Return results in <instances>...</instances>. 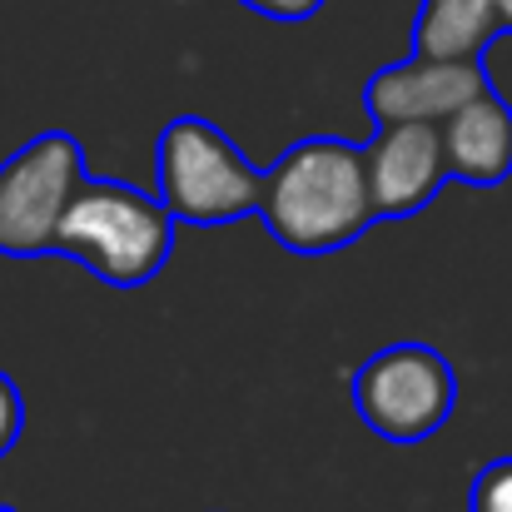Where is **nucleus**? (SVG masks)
Returning a JSON list of instances; mask_svg holds the SVG:
<instances>
[{
    "instance_id": "obj_8",
    "label": "nucleus",
    "mask_w": 512,
    "mask_h": 512,
    "mask_svg": "<svg viewBox=\"0 0 512 512\" xmlns=\"http://www.w3.org/2000/svg\"><path fill=\"white\" fill-rule=\"evenodd\" d=\"M438 130L453 179L473 189H498L503 179H512V105L493 85L458 105Z\"/></svg>"
},
{
    "instance_id": "obj_7",
    "label": "nucleus",
    "mask_w": 512,
    "mask_h": 512,
    "mask_svg": "<svg viewBox=\"0 0 512 512\" xmlns=\"http://www.w3.org/2000/svg\"><path fill=\"white\" fill-rule=\"evenodd\" d=\"M483 60H438V55H408L398 65H383L363 85V105L378 125L398 120H428L443 125L458 105H468L478 90H488Z\"/></svg>"
},
{
    "instance_id": "obj_10",
    "label": "nucleus",
    "mask_w": 512,
    "mask_h": 512,
    "mask_svg": "<svg viewBox=\"0 0 512 512\" xmlns=\"http://www.w3.org/2000/svg\"><path fill=\"white\" fill-rule=\"evenodd\" d=\"M468 512H512V458H493L468 483Z\"/></svg>"
},
{
    "instance_id": "obj_4",
    "label": "nucleus",
    "mask_w": 512,
    "mask_h": 512,
    "mask_svg": "<svg viewBox=\"0 0 512 512\" xmlns=\"http://www.w3.org/2000/svg\"><path fill=\"white\" fill-rule=\"evenodd\" d=\"M353 408L383 443H423L458 408V368L428 343H388L353 368Z\"/></svg>"
},
{
    "instance_id": "obj_14",
    "label": "nucleus",
    "mask_w": 512,
    "mask_h": 512,
    "mask_svg": "<svg viewBox=\"0 0 512 512\" xmlns=\"http://www.w3.org/2000/svg\"><path fill=\"white\" fill-rule=\"evenodd\" d=\"M0 512H15V508H5V503H0Z\"/></svg>"
},
{
    "instance_id": "obj_11",
    "label": "nucleus",
    "mask_w": 512,
    "mask_h": 512,
    "mask_svg": "<svg viewBox=\"0 0 512 512\" xmlns=\"http://www.w3.org/2000/svg\"><path fill=\"white\" fill-rule=\"evenodd\" d=\"M20 433H25V398H20L15 378L0 368V458L20 443Z\"/></svg>"
},
{
    "instance_id": "obj_2",
    "label": "nucleus",
    "mask_w": 512,
    "mask_h": 512,
    "mask_svg": "<svg viewBox=\"0 0 512 512\" xmlns=\"http://www.w3.org/2000/svg\"><path fill=\"white\" fill-rule=\"evenodd\" d=\"M174 229L179 219L160 194H145L125 179L85 174L55 229V254L85 264L110 289H145L170 264Z\"/></svg>"
},
{
    "instance_id": "obj_9",
    "label": "nucleus",
    "mask_w": 512,
    "mask_h": 512,
    "mask_svg": "<svg viewBox=\"0 0 512 512\" xmlns=\"http://www.w3.org/2000/svg\"><path fill=\"white\" fill-rule=\"evenodd\" d=\"M503 35L498 0H418L413 20V55L438 60H483L488 45Z\"/></svg>"
},
{
    "instance_id": "obj_3",
    "label": "nucleus",
    "mask_w": 512,
    "mask_h": 512,
    "mask_svg": "<svg viewBox=\"0 0 512 512\" xmlns=\"http://www.w3.org/2000/svg\"><path fill=\"white\" fill-rule=\"evenodd\" d=\"M155 194L170 204L179 224L224 229L234 219L259 214L264 170H254L214 120L174 115L155 145Z\"/></svg>"
},
{
    "instance_id": "obj_5",
    "label": "nucleus",
    "mask_w": 512,
    "mask_h": 512,
    "mask_svg": "<svg viewBox=\"0 0 512 512\" xmlns=\"http://www.w3.org/2000/svg\"><path fill=\"white\" fill-rule=\"evenodd\" d=\"M85 150L70 130H40L0 165V254L45 259L70 194L85 179Z\"/></svg>"
},
{
    "instance_id": "obj_1",
    "label": "nucleus",
    "mask_w": 512,
    "mask_h": 512,
    "mask_svg": "<svg viewBox=\"0 0 512 512\" xmlns=\"http://www.w3.org/2000/svg\"><path fill=\"white\" fill-rule=\"evenodd\" d=\"M259 219L284 249L304 259L358 244L378 224L363 145L343 135H309L289 145L264 170Z\"/></svg>"
},
{
    "instance_id": "obj_12",
    "label": "nucleus",
    "mask_w": 512,
    "mask_h": 512,
    "mask_svg": "<svg viewBox=\"0 0 512 512\" xmlns=\"http://www.w3.org/2000/svg\"><path fill=\"white\" fill-rule=\"evenodd\" d=\"M239 5H249L264 20H284V25H299V20L324 10V0H239Z\"/></svg>"
},
{
    "instance_id": "obj_6",
    "label": "nucleus",
    "mask_w": 512,
    "mask_h": 512,
    "mask_svg": "<svg viewBox=\"0 0 512 512\" xmlns=\"http://www.w3.org/2000/svg\"><path fill=\"white\" fill-rule=\"evenodd\" d=\"M363 165H368V189H373L378 219L423 214L438 199V189L453 179L448 155H443V130L428 120L378 125L373 145H363Z\"/></svg>"
},
{
    "instance_id": "obj_13",
    "label": "nucleus",
    "mask_w": 512,
    "mask_h": 512,
    "mask_svg": "<svg viewBox=\"0 0 512 512\" xmlns=\"http://www.w3.org/2000/svg\"><path fill=\"white\" fill-rule=\"evenodd\" d=\"M498 15H503V35H512V0H498Z\"/></svg>"
}]
</instances>
